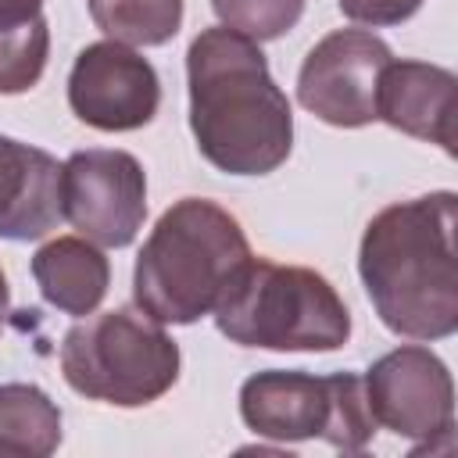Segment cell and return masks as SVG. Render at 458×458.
<instances>
[{
  "instance_id": "9",
  "label": "cell",
  "mask_w": 458,
  "mask_h": 458,
  "mask_svg": "<svg viewBox=\"0 0 458 458\" xmlns=\"http://www.w3.org/2000/svg\"><path fill=\"white\" fill-rule=\"evenodd\" d=\"M390 61L394 54L376 32L336 29L308 50L297 72V100L326 125L336 129L372 125L379 75Z\"/></svg>"
},
{
  "instance_id": "16",
  "label": "cell",
  "mask_w": 458,
  "mask_h": 458,
  "mask_svg": "<svg viewBox=\"0 0 458 458\" xmlns=\"http://www.w3.org/2000/svg\"><path fill=\"white\" fill-rule=\"evenodd\" d=\"M50 57V29L47 18H32L21 25L0 29V97L29 93L47 68Z\"/></svg>"
},
{
  "instance_id": "13",
  "label": "cell",
  "mask_w": 458,
  "mask_h": 458,
  "mask_svg": "<svg viewBox=\"0 0 458 458\" xmlns=\"http://www.w3.org/2000/svg\"><path fill=\"white\" fill-rule=\"evenodd\" d=\"M32 279L50 308L86 318L111 286V261L86 236H54L32 254Z\"/></svg>"
},
{
  "instance_id": "10",
  "label": "cell",
  "mask_w": 458,
  "mask_h": 458,
  "mask_svg": "<svg viewBox=\"0 0 458 458\" xmlns=\"http://www.w3.org/2000/svg\"><path fill=\"white\" fill-rule=\"evenodd\" d=\"M161 79L154 64L125 43L100 39L75 54L68 72V107L97 132H132L154 122Z\"/></svg>"
},
{
  "instance_id": "12",
  "label": "cell",
  "mask_w": 458,
  "mask_h": 458,
  "mask_svg": "<svg viewBox=\"0 0 458 458\" xmlns=\"http://www.w3.org/2000/svg\"><path fill=\"white\" fill-rule=\"evenodd\" d=\"M61 218L57 157L0 132V240H39Z\"/></svg>"
},
{
  "instance_id": "20",
  "label": "cell",
  "mask_w": 458,
  "mask_h": 458,
  "mask_svg": "<svg viewBox=\"0 0 458 458\" xmlns=\"http://www.w3.org/2000/svg\"><path fill=\"white\" fill-rule=\"evenodd\" d=\"M7 311H11V286H7V276H4V268H0V329H4V322H7Z\"/></svg>"
},
{
  "instance_id": "6",
  "label": "cell",
  "mask_w": 458,
  "mask_h": 458,
  "mask_svg": "<svg viewBox=\"0 0 458 458\" xmlns=\"http://www.w3.org/2000/svg\"><path fill=\"white\" fill-rule=\"evenodd\" d=\"M240 419L258 437L279 444L326 440L336 451H361L379 429L365 397V379L358 372H254L240 386Z\"/></svg>"
},
{
  "instance_id": "19",
  "label": "cell",
  "mask_w": 458,
  "mask_h": 458,
  "mask_svg": "<svg viewBox=\"0 0 458 458\" xmlns=\"http://www.w3.org/2000/svg\"><path fill=\"white\" fill-rule=\"evenodd\" d=\"M39 14H43V0H0V29L32 21Z\"/></svg>"
},
{
  "instance_id": "11",
  "label": "cell",
  "mask_w": 458,
  "mask_h": 458,
  "mask_svg": "<svg viewBox=\"0 0 458 458\" xmlns=\"http://www.w3.org/2000/svg\"><path fill=\"white\" fill-rule=\"evenodd\" d=\"M454 93L458 79L451 68L411 57L390 61L376 89V122H386L411 140L437 143L454 157Z\"/></svg>"
},
{
  "instance_id": "17",
  "label": "cell",
  "mask_w": 458,
  "mask_h": 458,
  "mask_svg": "<svg viewBox=\"0 0 458 458\" xmlns=\"http://www.w3.org/2000/svg\"><path fill=\"white\" fill-rule=\"evenodd\" d=\"M211 11L225 29L254 43H268L286 36L301 21L304 0H211Z\"/></svg>"
},
{
  "instance_id": "4",
  "label": "cell",
  "mask_w": 458,
  "mask_h": 458,
  "mask_svg": "<svg viewBox=\"0 0 458 458\" xmlns=\"http://www.w3.org/2000/svg\"><path fill=\"white\" fill-rule=\"evenodd\" d=\"M211 315L218 333L240 347L340 351L351 340V311L322 272L254 254L236 268Z\"/></svg>"
},
{
  "instance_id": "7",
  "label": "cell",
  "mask_w": 458,
  "mask_h": 458,
  "mask_svg": "<svg viewBox=\"0 0 458 458\" xmlns=\"http://www.w3.org/2000/svg\"><path fill=\"white\" fill-rule=\"evenodd\" d=\"M361 379L376 426L429 451L437 440L451 444L454 379L440 354L422 344H404L376 358Z\"/></svg>"
},
{
  "instance_id": "14",
  "label": "cell",
  "mask_w": 458,
  "mask_h": 458,
  "mask_svg": "<svg viewBox=\"0 0 458 458\" xmlns=\"http://www.w3.org/2000/svg\"><path fill=\"white\" fill-rule=\"evenodd\" d=\"M61 447V408L36 383H0V454L47 458Z\"/></svg>"
},
{
  "instance_id": "8",
  "label": "cell",
  "mask_w": 458,
  "mask_h": 458,
  "mask_svg": "<svg viewBox=\"0 0 458 458\" xmlns=\"http://www.w3.org/2000/svg\"><path fill=\"white\" fill-rule=\"evenodd\" d=\"M61 215L100 247H129L147 218V172L129 150L89 147L61 165Z\"/></svg>"
},
{
  "instance_id": "18",
  "label": "cell",
  "mask_w": 458,
  "mask_h": 458,
  "mask_svg": "<svg viewBox=\"0 0 458 458\" xmlns=\"http://www.w3.org/2000/svg\"><path fill=\"white\" fill-rule=\"evenodd\" d=\"M344 18L369 25V29H386V25H401L408 21L426 0H336Z\"/></svg>"
},
{
  "instance_id": "15",
  "label": "cell",
  "mask_w": 458,
  "mask_h": 458,
  "mask_svg": "<svg viewBox=\"0 0 458 458\" xmlns=\"http://www.w3.org/2000/svg\"><path fill=\"white\" fill-rule=\"evenodd\" d=\"M93 25L125 47H165L182 25V0H86Z\"/></svg>"
},
{
  "instance_id": "1",
  "label": "cell",
  "mask_w": 458,
  "mask_h": 458,
  "mask_svg": "<svg viewBox=\"0 0 458 458\" xmlns=\"http://www.w3.org/2000/svg\"><path fill=\"white\" fill-rule=\"evenodd\" d=\"M190 132L200 157L225 175H268L293 150V111L268 72L261 43L211 25L186 50Z\"/></svg>"
},
{
  "instance_id": "3",
  "label": "cell",
  "mask_w": 458,
  "mask_h": 458,
  "mask_svg": "<svg viewBox=\"0 0 458 458\" xmlns=\"http://www.w3.org/2000/svg\"><path fill=\"white\" fill-rule=\"evenodd\" d=\"M250 243L233 211L208 197H182L154 222L132 268V301L161 326L211 315Z\"/></svg>"
},
{
  "instance_id": "2",
  "label": "cell",
  "mask_w": 458,
  "mask_h": 458,
  "mask_svg": "<svg viewBox=\"0 0 458 458\" xmlns=\"http://www.w3.org/2000/svg\"><path fill=\"white\" fill-rule=\"evenodd\" d=\"M454 229V190L397 200L369 218L358 247V276L390 333L444 340L458 329Z\"/></svg>"
},
{
  "instance_id": "5",
  "label": "cell",
  "mask_w": 458,
  "mask_h": 458,
  "mask_svg": "<svg viewBox=\"0 0 458 458\" xmlns=\"http://www.w3.org/2000/svg\"><path fill=\"white\" fill-rule=\"evenodd\" d=\"M179 344L140 308H111L75 322L61 340V376L86 401L143 408L179 379Z\"/></svg>"
}]
</instances>
